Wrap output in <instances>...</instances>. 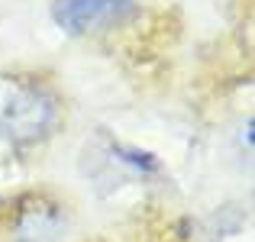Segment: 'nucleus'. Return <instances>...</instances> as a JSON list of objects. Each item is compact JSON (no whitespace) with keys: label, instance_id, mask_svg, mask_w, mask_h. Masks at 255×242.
<instances>
[{"label":"nucleus","instance_id":"obj_1","mask_svg":"<svg viewBox=\"0 0 255 242\" xmlns=\"http://www.w3.org/2000/svg\"><path fill=\"white\" fill-rule=\"evenodd\" d=\"M58 120V97L42 84H23L13 91L0 113V136L10 145H36L52 132Z\"/></svg>","mask_w":255,"mask_h":242},{"label":"nucleus","instance_id":"obj_2","mask_svg":"<svg viewBox=\"0 0 255 242\" xmlns=\"http://www.w3.org/2000/svg\"><path fill=\"white\" fill-rule=\"evenodd\" d=\"M139 6L132 0H55L52 16L71 36H87V32L117 29L126 19H132Z\"/></svg>","mask_w":255,"mask_h":242}]
</instances>
